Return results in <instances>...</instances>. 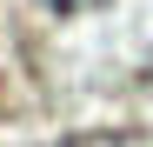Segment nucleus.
Here are the masks:
<instances>
[{"label": "nucleus", "instance_id": "nucleus-1", "mask_svg": "<svg viewBox=\"0 0 153 147\" xmlns=\"http://www.w3.org/2000/svg\"><path fill=\"white\" fill-rule=\"evenodd\" d=\"M40 7H53V14H80V7H93V0H40Z\"/></svg>", "mask_w": 153, "mask_h": 147}]
</instances>
